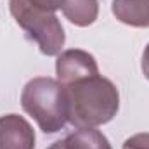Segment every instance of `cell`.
<instances>
[{"label":"cell","instance_id":"277c9868","mask_svg":"<svg viewBox=\"0 0 149 149\" xmlns=\"http://www.w3.org/2000/svg\"><path fill=\"white\" fill-rule=\"evenodd\" d=\"M56 74H57V81L64 87L76 80L99 74V66L90 52L81 49H68L57 56Z\"/></svg>","mask_w":149,"mask_h":149},{"label":"cell","instance_id":"8992f818","mask_svg":"<svg viewBox=\"0 0 149 149\" xmlns=\"http://www.w3.org/2000/svg\"><path fill=\"white\" fill-rule=\"evenodd\" d=\"M47 149H113L108 137L97 128H76Z\"/></svg>","mask_w":149,"mask_h":149},{"label":"cell","instance_id":"52a82bcc","mask_svg":"<svg viewBox=\"0 0 149 149\" xmlns=\"http://www.w3.org/2000/svg\"><path fill=\"white\" fill-rule=\"evenodd\" d=\"M113 16L132 28H149V0H113Z\"/></svg>","mask_w":149,"mask_h":149},{"label":"cell","instance_id":"7a4b0ae2","mask_svg":"<svg viewBox=\"0 0 149 149\" xmlns=\"http://www.w3.org/2000/svg\"><path fill=\"white\" fill-rule=\"evenodd\" d=\"M21 106L43 134H57L68 123L64 87L50 76L31 78L21 92Z\"/></svg>","mask_w":149,"mask_h":149},{"label":"cell","instance_id":"9c48e42d","mask_svg":"<svg viewBox=\"0 0 149 149\" xmlns=\"http://www.w3.org/2000/svg\"><path fill=\"white\" fill-rule=\"evenodd\" d=\"M123 149H149V132H141L128 137L123 142Z\"/></svg>","mask_w":149,"mask_h":149},{"label":"cell","instance_id":"ba28073f","mask_svg":"<svg viewBox=\"0 0 149 149\" xmlns=\"http://www.w3.org/2000/svg\"><path fill=\"white\" fill-rule=\"evenodd\" d=\"M61 10L71 24L87 28L99 16V0H61Z\"/></svg>","mask_w":149,"mask_h":149},{"label":"cell","instance_id":"6da1fadb","mask_svg":"<svg viewBox=\"0 0 149 149\" xmlns=\"http://www.w3.org/2000/svg\"><path fill=\"white\" fill-rule=\"evenodd\" d=\"M68 123L74 128H97L109 123L120 109V92L111 80L94 74L64 85Z\"/></svg>","mask_w":149,"mask_h":149},{"label":"cell","instance_id":"3957f363","mask_svg":"<svg viewBox=\"0 0 149 149\" xmlns=\"http://www.w3.org/2000/svg\"><path fill=\"white\" fill-rule=\"evenodd\" d=\"M9 10L16 23L24 30L26 37L38 45L43 56L52 57L61 54L66 33L56 12L40 10L26 0H9Z\"/></svg>","mask_w":149,"mask_h":149},{"label":"cell","instance_id":"8fae6325","mask_svg":"<svg viewBox=\"0 0 149 149\" xmlns=\"http://www.w3.org/2000/svg\"><path fill=\"white\" fill-rule=\"evenodd\" d=\"M141 68H142V73L144 76L149 80V43L148 47L144 49V54H142V63H141Z\"/></svg>","mask_w":149,"mask_h":149},{"label":"cell","instance_id":"30bf717a","mask_svg":"<svg viewBox=\"0 0 149 149\" xmlns=\"http://www.w3.org/2000/svg\"><path fill=\"white\" fill-rule=\"evenodd\" d=\"M26 2L45 12H56L61 9V0H26Z\"/></svg>","mask_w":149,"mask_h":149},{"label":"cell","instance_id":"5b68a950","mask_svg":"<svg viewBox=\"0 0 149 149\" xmlns=\"http://www.w3.org/2000/svg\"><path fill=\"white\" fill-rule=\"evenodd\" d=\"M35 130L19 114L0 116V149H35Z\"/></svg>","mask_w":149,"mask_h":149}]
</instances>
